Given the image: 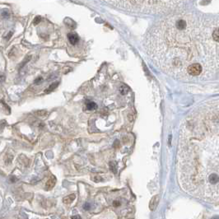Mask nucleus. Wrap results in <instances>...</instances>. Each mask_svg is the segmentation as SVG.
I'll list each match as a JSON object with an SVG mask.
<instances>
[{"instance_id": "1", "label": "nucleus", "mask_w": 219, "mask_h": 219, "mask_svg": "<svg viewBox=\"0 0 219 219\" xmlns=\"http://www.w3.org/2000/svg\"><path fill=\"white\" fill-rule=\"evenodd\" d=\"M213 21L194 14L168 17L148 31L145 50L161 70L175 78H208L219 69Z\"/></svg>"}, {"instance_id": "2", "label": "nucleus", "mask_w": 219, "mask_h": 219, "mask_svg": "<svg viewBox=\"0 0 219 219\" xmlns=\"http://www.w3.org/2000/svg\"><path fill=\"white\" fill-rule=\"evenodd\" d=\"M159 200H160V196L158 194H156V195H155L152 198L150 203H149V208H150L151 211L156 210V207L158 206V203H159Z\"/></svg>"}, {"instance_id": "3", "label": "nucleus", "mask_w": 219, "mask_h": 219, "mask_svg": "<svg viewBox=\"0 0 219 219\" xmlns=\"http://www.w3.org/2000/svg\"><path fill=\"white\" fill-rule=\"evenodd\" d=\"M56 183V179L54 177H50L48 180V181L45 184V190H50L54 188Z\"/></svg>"}, {"instance_id": "4", "label": "nucleus", "mask_w": 219, "mask_h": 219, "mask_svg": "<svg viewBox=\"0 0 219 219\" xmlns=\"http://www.w3.org/2000/svg\"><path fill=\"white\" fill-rule=\"evenodd\" d=\"M75 198H76V195H75L74 194H69V195L66 196L65 198H63V203H65V204H70V203H73V201H74Z\"/></svg>"}, {"instance_id": "5", "label": "nucleus", "mask_w": 219, "mask_h": 219, "mask_svg": "<svg viewBox=\"0 0 219 219\" xmlns=\"http://www.w3.org/2000/svg\"><path fill=\"white\" fill-rule=\"evenodd\" d=\"M69 40H70V42L72 44H76L77 41L78 40V37H77V35L76 34H69Z\"/></svg>"}, {"instance_id": "6", "label": "nucleus", "mask_w": 219, "mask_h": 219, "mask_svg": "<svg viewBox=\"0 0 219 219\" xmlns=\"http://www.w3.org/2000/svg\"><path fill=\"white\" fill-rule=\"evenodd\" d=\"M120 92L122 95H126L129 92V87L127 86H125V85H122L120 87Z\"/></svg>"}, {"instance_id": "7", "label": "nucleus", "mask_w": 219, "mask_h": 219, "mask_svg": "<svg viewBox=\"0 0 219 219\" xmlns=\"http://www.w3.org/2000/svg\"><path fill=\"white\" fill-rule=\"evenodd\" d=\"M97 104L94 102H88L86 104V108H87V110H92L97 109Z\"/></svg>"}, {"instance_id": "8", "label": "nucleus", "mask_w": 219, "mask_h": 219, "mask_svg": "<svg viewBox=\"0 0 219 219\" xmlns=\"http://www.w3.org/2000/svg\"><path fill=\"white\" fill-rule=\"evenodd\" d=\"M110 171L114 173H116L117 171V167H116V163L114 161H111L110 163Z\"/></svg>"}, {"instance_id": "9", "label": "nucleus", "mask_w": 219, "mask_h": 219, "mask_svg": "<svg viewBox=\"0 0 219 219\" xmlns=\"http://www.w3.org/2000/svg\"><path fill=\"white\" fill-rule=\"evenodd\" d=\"M90 207H91V206H90L89 203H86V204L83 205V208L85 209V210H89Z\"/></svg>"}, {"instance_id": "10", "label": "nucleus", "mask_w": 219, "mask_h": 219, "mask_svg": "<svg viewBox=\"0 0 219 219\" xmlns=\"http://www.w3.org/2000/svg\"><path fill=\"white\" fill-rule=\"evenodd\" d=\"M71 219H82V218L79 215H75V216H72Z\"/></svg>"}, {"instance_id": "11", "label": "nucleus", "mask_w": 219, "mask_h": 219, "mask_svg": "<svg viewBox=\"0 0 219 219\" xmlns=\"http://www.w3.org/2000/svg\"><path fill=\"white\" fill-rule=\"evenodd\" d=\"M113 205H114L115 207H118L120 205V203L119 201H114V203H113Z\"/></svg>"}]
</instances>
